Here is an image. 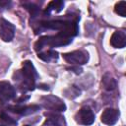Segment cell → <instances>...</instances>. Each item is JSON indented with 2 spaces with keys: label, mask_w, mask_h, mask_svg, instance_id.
Wrapping results in <instances>:
<instances>
[{
  "label": "cell",
  "mask_w": 126,
  "mask_h": 126,
  "mask_svg": "<svg viewBox=\"0 0 126 126\" xmlns=\"http://www.w3.org/2000/svg\"><path fill=\"white\" fill-rule=\"evenodd\" d=\"M63 58L70 64L73 65H83L86 64L89 60V55L86 51L83 50H76L69 53L63 54Z\"/></svg>",
  "instance_id": "cell-5"
},
{
  "label": "cell",
  "mask_w": 126,
  "mask_h": 126,
  "mask_svg": "<svg viewBox=\"0 0 126 126\" xmlns=\"http://www.w3.org/2000/svg\"><path fill=\"white\" fill-rule=\"evenodd\" d=\"M75 120L81 125H91L94 121V114L88 106L82 107L75 115Z\"/></svg>",
  "instance_id": "cell-6"
},
{
  "label": "cell",
  "mask_w": 126,
  "mask_h": 126,
  "mask_svg": "<svg viewBox=\"0 0 126 126\" xmlns=\"http://www.w3.org/2000/svg\"><path fill=\"white\" fill-rule=\"evenodd\" d=\"M25 126H29V125H25Z\"/></svg>",
  "instance_id": "cell-22"
},
{
  "label": "cell",
  "mask_w": 126,
  "mask_h": 126,
  "mask_svg": "<svg viewBox=\"0 0 126 126\" xmlns=\"http://www.w3.org/2000/svg\"><path fill=\"white\" fill-rule=\"evenodd\" d=\"M0 126H4V125H0Z\"/></svg>",
  "instance_id": "cell-21"
},
{
  "label": "cell",
  "mask_w": 126,
  "mask_h": 126,
  "mask_svg": "<svg viewBox=\"0 0 126 126\" xmlns=\"http://www.w3.org/2000/svg\"><path fill=\"white\" fill-rule=\"evenodd\" d=\"M15 89L8 82H0V101L7 102L15 96Z\"/></svg>",
  "instance_id": "cell-8"
},
{
  "label": "cell",
  "mask_w": 126,
  "mask_h": 126,
  "mask_svg": "<svg viewBox=\"0 0 126 126\" xmlns=\"http://www.w3.org/2000/svg\"><path fill=\"white\" fill-rule=\"evenodd\" d=\"M0 118L4 121V122H6V123H8V124H16L17 122H16V120H14V119H12L10 116H8L6 113H1L0 114Z\"/></svg>",
  "instance_id": "cell-19"
},
{
  "label": "cell",
  "mask_w": 126,
  "mask_h": 126,
  "mask_svg": "<svg viewBox=\"0 0 126 126\" xmlns=\"http://www.w3.org/2000/svg\"><path fill=\"white\" fill-rule=\"evenodd\" d=\"M41 102L43 106L49 110L52 111H64L66 110V105L65 103L57 96L53 94H47L41 97Z\"/></svg>",
  "instance_id": "cell-4"
},
{
  "label": "cell",
  "mask_w": 126,
  "mask_h": 126,
  "mask_svg": "<svg viewBox=\"0 0 126 126\" xmlns=\"http://www.w3.org/2000/svg\"><path fill=\"white\" fill-rule=\"evenodd\" d=\"M46 119L43 122L42 126H63L66 124V121L63 116L55 113H47Z\"/></svg>",
  "instance_id": "cell-12"
},
{
  "label": "cell",
  "mask_w": 126,
  "mask_h": 126,
  "mask_svg": "<svg viewBox=\"0 0 126 126\" xmlns=\"http://www.w3.org/2000/svg\"><path fill=\"white\" fill-rule=\"evenodd\" d=\"M114 10L119 16L126 17V2L125 1H119L118 3H116Z\"/></svg>",
  "instance_id": "cell-18"
},
{
  "label": "cell",
  "mask_w": 126,
  "mask_h": 126,
  "mask_svg": "<svg viewBox=\"0 0 126 126\" xmlns=\"http://www.w3.org/2000/svg\"><path fill=\"white\" fill-rule=\"evenodd\" d=\"M15 35V27L3 18H0V37L4 41H11Z\"/></svg>",
  "instance_id": "cell-7"
},
{
  "label": "cell",
  "mask_w": 126,
  "mask_h": 126,
  "mask_svg": "<svg viewBox=\"0 0 126 126\" xmlns=\"http://www.w3.org/2000/svg\"><path fill=\"white\" fill-rule=\"evenodd\" d=\"M110 44L115 48H123L126 45V34L122 31L113 32L110 38Z\"/></svg>",
  "instance_id": "cell-11"
},
{
  "label": "cell",
  "mask_w": 126,
  "mask_h": 126,
  "mask_svg": "<svg viewBox=\"0 0 126 126\" xmlns=\"http://www.w3.org/2000/svg\"><path fill=\"white\" fill-rule=\"evenodd\" d=\"M64 7V2L60 1V0H56V1H51L49 2V4L46 7L45 13L49 14L50 12H60Z\"/></svg>",
  "instance_id": "cell-15"
},
{
  "label": "cell",
  "mask_w": 126,
  "mask_h": 126,
  "mask_svg": "<svg viewBox=\"0 0 126 126\" xmlns=\"http://www.w3.org/2000/svg\"><path fill=\"white\" fill-rule=\"evenodd\" d=\"M118 118H119V111L114 108H106L100 116L101 122L108 126L114 125L118 121Z\"/></svg>",
  "instance_id": "cell-9"
},
{
  "label": "cell",
  "mask_w": 126,
  "mask_h": 126,
  "mask_svg": "<svg viewBox=\"0 0 126 126\" xmlns=\"http://www.w3.org/2000/svg\"><path fill=\"white\" fill-rule=\"evenodd\" d=\"M10 111H12L13 113L16 114H20V115H30V114H33L35 112H37L40 109L39 105L36 104H32V105H12L9 106Z\"/></svg>",
  "instance_id": "cell-10"
},
{
  "label": "cell",
  "mask_w": 126,
  "mask_h": 126,
  "mask_svg": "<svg viewBox=\"0 0 126 126\" xmlns=\"http://www.w3.org/2000/svg\"><path fill=\"white\" fill-rule=\"evenodd\" d=\"M38 58H40L41 60L45 61V62H51V61H55L58 58V53L52 49L44 51V52H40L38 53Z\"/></svg>",
  "instance_id": "cell-14"
},
{
  "label": "cell",
  "mask_w": 126,
  "mask_h": 126,
  "mask_svg": "<svg viewBox=\"0 0 126 126\" xmlns=\"http://www.w3.org/2000/svg\"><path fill=\"white\" fill-rule=\"evenodd\" d=\"M11 6V1H7V0H0V10L9 8Z\"/></svg>",
  "instance_id": "cell-20"
},
{
  "label": "cell",
  "mask_w": 126,
  "mask_h": 126,
  "mask_svg": "<svg viewBox=\"0 0 126 126\" xmlns=\"http://www.w3.org/2000/svg\"><path fill=\"white\" fill-rule=\"evenodd\" d=\"M101 86L105 91H113L117 87V83L113 77H111L109 74H105L102 77L101 80Z\"/></svg>",
  "instance_id": "cell-13"
},
{
  "label": "cell",
  "mask_w": 126,
  "mask_h": 126,
  "mask_svg": "<svg viewBox=\"0 0 126 126\" xmlns=\"http://www.w3.org/2000/svg\"><path fill=\"white\" fill-rule=\"evenodd\" d=\"M72 41V38L69 36H66L61 33H57L55 35H46L41 36L34 44V49L36 51L41 50L45 46L49 47H57V46H63L67 45Z\"/></svg>",
  "instance_id": "cell-3"
},
{
  "label": "cell",
  "mask_w": 126,
  "mask_h": 126,
  "mask_svg": "<svg viewBox=\"0 0 126 126\" xmlns=\"http://www.w3.org/2000/svg\"><path fill=\"white\" fill-rule=\"evenodd\" d=\"M38 75L30 60H26L23 63V69L18 71L14 75V80L19 82V87L22 92L32 91L35 88V80Z\"/></svg>",
  "instance_id": "cell-1"
},
{
  "label": "cell",
  "mask_w": 126,
  "mask_h": 126,
  "mask_svg": "<svg viewBox=\"0 0 126 126\" xmlns=\"http://www.w3.org/2000/svg\"><path fill=\"white\" fill-rule=\"evenodd\" d=\"M24 6H25L26 9L30 12V14L32 15V18L37 17V15H38L39 12H40V9L38 8V6L35 5V4H33V3H26V4H24Z\"/></svg>",
  "instance_id": "cell-17"
},
{
  "label": "cell",
  "mask_w": 126,
  "mask_h": 126,
  "mask_svg": "<svg viewBox=\"0 0 126 126\" xmlns=\"http://www.w3.org/2000/svg\"><path fill=\"white\" fill-rule=\"evenodd\" d=\"M80 94H81V91L76 86H71L70 88L64 91V94L68 98H75L78 95H80Z\"/></svg>",
  "instance_id": "cell-16"
},
{
  "label": "cell",
  "mask_w": 126,
  "mask_h": 126,
  "mask_svg": "<svg viewBox=\"0 0 126 126\" xmlns=\"http://www.w3.org/2000/svg\"><path fill=\"white\" fill-rule=\"evenodd\" d=\"M40 29L41 30H55L58 31L59 33L64 34L66 36L72 37L77 35L79 28L78 24L75 21H61V20H55V21H45L40 23Z\"/></svg>",
  "instance_id": "cell-2"
}]
</instances>
